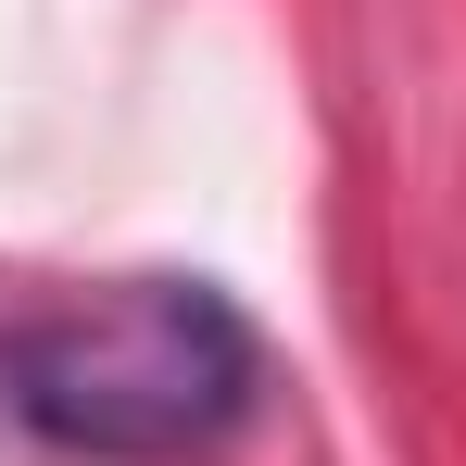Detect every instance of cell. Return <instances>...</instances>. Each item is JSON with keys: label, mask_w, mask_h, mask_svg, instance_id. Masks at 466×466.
I'll use <instances>...</instances> for the list:
<instances>
[{"label": "cell", "mask_w": 466, "mask_h": 466, "mask_svg": "<svg viewBox=\"0 0 466 466\" xmlns=\"http://www.w3.org/2000/svg\"><path fill=\"white\" fill-rule=\"evenodd\" d=\"M265 416V328L215 278H101L0 328V429L64 466H202Z\"/></svg>", "instance_id": "6da1fadb"}]
</instances>
